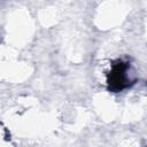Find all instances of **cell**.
Here are the masks:
<instances>
[{
	"mask_svg": "<svg viewBox=\"0 0 147 147\" xmlns=\"http://www.w3.org/2000/svg\"><path fill=\"white\" fill-rule=\"evenodd\" d=\"M127 70L129 63L123 61H117L111 65L108 75V85L110 91L121 92L122 90L129 87L130 78L127 76Z\"/></svg>",
	"mask_w": 147,
	"mask_h": 147,
	"instance_id": "cell-1",
	"label": "cell"
}]
</instances>
